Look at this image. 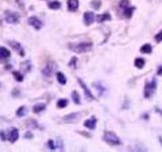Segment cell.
<instances>
[{"label": "cell", "mask_w": 162, "mask_h": 152, "mask_svg": "<svg viewBox=\"0 0 162 152\" xmlns=\"http://www.w3.org/2000/svg\"><path fill=\"white\" fill-rule=\"evenodd\" d=\"M140 52H141V53H144V54H150L151 52H152V47H151V45L146 44L141 47Z\"/></svg>", "instance_id": "21"}, {"label": "cell", "mask_w": 162, "mask_h": 152, "mask_svg": "<svg viewBox=\"0 0 162 152\" xmlns=\"http://www.w3.org/2000/svg\"><path fill=\"white\" fill-rule=\"evenodd\" d=\"M157 75H161L162 76V66H159L157 69Z\"/></svg>", "instance_id": "33"}, {"label": "cell", "mask_w": 162, "mask_h": 152, "mask_svg": "<svg viewBox=\"0 0 162 152\" xmlns=\"http://www.w3.org/2000/svg\"><path fill=\"white\" fill-rule=\"evenodd\" d=\"M159 141H160V143L162 144V138H161V137H159Z\"/></svg>", "instance_id": "35"}, {"label": "cell", "mask_w": 162, "mask_h": 152, "mask_svg": "<svg viewBox=\"0 0 162 152\" xmlns=\"http://www.w3.org/2000/svg\"><path fill=\"white\" fill-rule=\"evenodd\" d=\"M48 146H49V148H50V149H52V150H55L56 148H57V146L55 145V143H54L53 140H49Z\"/></svg>", "instance_id": "30"}, {"label": "cell", "mask_w": 162, "mask_h": 152, "mask_svg": "<svg viewBox=\"0 0 162 152\" xmlns=\"http://www.w3.org/2000/svg\"><path fill=\"white\" fill-rule=\"evenodd\" d=\"M26 113H28V108H26L24 106H21L20 108H18V110L16 111V116L19 118L24 117V116L26 115Z\"/></svg>", "instance_id": "19"}, {"label": "cell", "mask_w": 162, "mask_h": 152, "mask_svg": "<svg viewBox=\"0 0 162 152\" xmlns=\"http://www.w3.org/2000/svg\"><path fill=\"white\" fill-rule=\"evenodd\" d=\"M76 62H77V58L73 57L71 59V61L69 62V66L72 67V68H76Z\"/></svg>", "instance_id": "28"}, {"label": "cell", "mask_w": 162, "mask_h": 152, "mask_svg": "<svg viewBox=\"0 0 162 152\" xmlns=\"http://www.w3.org/2000/svg\"><path fill=\"white\" fill-rule=\"evenodd\" d=\"M78 82H79V84H80L81 87L83 88V91H84V93H85V96L87 97V98L91 99V100L95 99L94 98V95H92V92L90 91V89L87 87V85H86L85 83L83 82V80H82V79H80V78H78Z\"/></svg>", "instance_id": "8"}, {"label": "cell", "mask_w": 162, "mask_h": 152, "mask_svg": "<svg viewBox=\"0 0 162 152\" xmlns=\"http://www.w3.org/2000/svg\"><path fill=\"white\" fill-rule=\"evenodd\" d=\"M18 137H19V133H18V130L16 129V128H10V129L8 130L7 139L11 143H14L15 141L18 140Z\"/></svg>", "instance_id": "6"}, {"label": "cell", "mask_w": 162, "mask_h": 152, "mask_svg": "<svg viewBox=\"0 0 162 152\" xmlns=\"http://www.w3.org/2000/svg\"><path fill=\"white\" fill-rule=\"evenodd\" d=\"M67 6L70 11H76L77 8L79 7V1L78 0H68Z\"/></svg>", "instance_id": "13"}, {"label": "cell", "mask_w": 162, "mask_h": 152, "mask_svg": "<svg viewBox=\"0 0 162 152\" xmlns=\"http://www.w3.org/2000/svg\"><path fill=\"white\" fill-rule=\"evenodd\" d=\"M28 23L32 25V28H35L36 30H41L43 26V22L40 20V19H38L37 16H30L28 19Z\"/></svg>", "instance_id": "7"}, {"label": "cell", "mask_w": 162, "mask_h": 152, "mask_svg": "<svg viewBox=\"0 0 162 152\" xmlns=\"http://www.w3.org/2000/svg\"><path fill=\"white\" fill-rule=\"evenodd\" d=\"M94 13L91 11H87L83 14V20L86 25H90L94 21Z\"/></svg>", "instance_id": "10"}, {"label": "cell", "mask_w": 162, "mask_h": 152, "mask_svg": "<svg viewBox=\"0 0 162 152\" xmlns=\"http://www.w3.org/2000/svg\"><path fill=\"white\" fill-rule=\"evenodd\" d=\"M46 110V104H43V102H40V104H37L34 106L32 108V112L36 114H39L41 112L45 111Z\"/></svg>", "instance_id": "16"}, {"label": "cell", "mask_w": 162, "mask_h": 152, "mask_svg": "<svg viewBox=\"0 0 162 152\" xmlns=\"http://www.w3.org/2000/svg\"><path fill=\"white\" fill-rule=\"evenodd\" d=\"M56 69H57V64L54 61H49L46 64V66L43 68L42 73L44 74L46 77H50L55 73Z\"/></svg>", "instance_id": "4"}, {"label": "cell", "mask_w": 162, "mask_h": 152, "mask_svg": "<svg viewBox=\"0 0 162 152\" xmlns=\"http://www.w3.org/2000/svg\"><path fill=\"white\" fill-rule=\"evenodd\" d=\"M57 80H58V82L60 83V84H62V85L66 84V82H67V78L65 77V75L62 72H58V73H57Z\"/></svg>", "instance_id": "20"}, {"label": "cell", "mask_w": 162, "mask_h": 152, "mask_svg": "<svg viewBox=\"0 0 162 152\" xmlns=\"http://www.w3.org/2000/svg\"><path fill=\"white\" fill-rule=\"evenodd\" d=\"M129 5H130L129 0H122L120 2V6L122 7V8H126V7H128Z\"/></svg>", "instance_id": "29"}, {"label": "cell", "mask_w": 162, "mask_h": 152, "mask_svg": "<svg viewBox=\"0 0 162 152\" xmlns=\"http://www.w3.org/2000/svg\"><path fill=\"white\" fill-rule=\"evenodd\" d=\"M10 56H11V53H10V51L8 49L0 46V61L7 60Z\"/></svg>", "instance_id": "12"}, {"label": "cell", "mask_w": 162, "mask_h": 152, "mask_svg": "<svg viewBox=\"0 0 162 152\" xmlns=\"http://www.w3.org/2000/svg\"><path fill=\"white\" fill-rule=\"evenodd\" d=\"M96 118L95 117H91L90 119H88L84 122V127H86L87 129L89 130H94L95 127H96Z\"/></svg>", "instance_id": "11"}, {"label": "cell", "mask_w": 162, "mask_h": 152, "mask_svg": "<svg viewBox=\"0 0 162 152\" xmlns=\"http://www.w3.org/2000/svg\"><path fill=\"white\" fill-rule=\"evenodd\" d=\"M12 75H13L14 79H15L16 81H18V82H21V81H23V75L20 73V72L13 71V72H12Z\"/></svg>", "instance_id": "24"}, {"label": "cell", "mask_w": 162, "mask_h": 152, "mask_svg": "<svg viewBox=\"0 0 162 152\" xmlns=\"http://www.w3.org/2000/svg\"><path fill=\"white\" fill-rule=\"evenodd\" d=\"M94 86L97 88V90H98V92H99V95H102V92H103V90H104V88H103V86H102V84H100V83H95Z\"/></svg>", "instance_id": "27"}, {"label": "cell", "mask_w": 162, "mask_h": 152, "mask_svg": "<svg viewBox=\"0 0 162 152\" xmlns=\"http://www.w3.org/2000/svg\"><path fill=\"white\" fill-rule=\"evenodd\" d=\"M111 16L109 12H105V13L99 14V15L96 16L97 22H99V23L104 22V21H107V20H111Z\"/></svg>", "instance_id": "15"}, {"label": "cell", "mask_w": 162, "mask_h": 152, "mask_svg": "<svg viewBox=\"0 0 162 152\" xmlns=\"http://www.w3.org/2000/svg\"><path fill=\"white\" fill-rule=\"evenodd\" d=\"M4 19L7 23L9 24H14V23L19 22V19H20V15H19L17 12H13V11H6L5 12V16Z\"/></svg>", "instance_id": "5"}, {"label": "cell", "mask_w": 162, "mask_h": 152, "mask_svg": "<svg viewBox=\"0 0 162 152\" xmlns=\"http://www.w3.org/2000/svg\"><path fill=\"white\" fill-rule=\"evenodd\" d=\"M8 44H9L10 46H11V48L13 49V50H15L20 56H24V50H23V48L21 47V45L19 44V43L14 42V41H9Z\"/></svg>", "instance_id": "9"}, {"label": "cell", "mask_w": 162, "mask_h": 152, "mask_svg": "<svg viewBox=\"0 0 162 152\" xmlns=\"http://www.w3.org/2000/svg\"><path fill=\"white\" fill-rule=\"evenodd\" d=\"M69 49L78 54L86 53V52H89L92 49V43H90V42H81L78 44H69Z\"/></svg>", "instance_id": "1"}, {"label": "cell", "mask_w": 162, "mask_h": 152, "mask_svg": "<svg viewBox=\"0 0 162 152\" xmlns=\"http://www.w3.org/2000/svg\"><path fill=\"white\" fill-rule=\"evenodd\" d=\"M156 87H157V82H156L155 78H153L152 81H147L146 82L145 88H144V95H145L146 98H150L154 95Z\"/></svg>", "instance_id": "3"}, {"label": "cell", "mask_w": 162, "mask_h": 152, "mask_svg": "<svg viewBox=\"0 0 162 152\" xmlns=\"http://www.w3.org/2000/svg\"><path fill=\"white\" fill-rule=\"evenodd\" d=\"M48 7L53 10H57L61 7V2L58 0H54V1H50L48 2Z\"/></svg>", "instance_id": "17"}, {"label": "cell", "mask_w": 162, "mask_h": 152, "mask_svg": "<svg viewBox=\"0 0 162 152\" xmlns=\"http://www.w3.org/2000/svg\"><path fill=\"white\" fill-rule=\"evenodd\" d=\"M67 104H68V100L66 98H61V99H59V100L57 101V106H58V108H66V106H67Z\"/></svg>", "instance_id": "23"}, {"label": "cell", "mask_w": 162, "mask_h": 152, "mask_svg": "<svg viewBox=\"0 0 162 152\" xmlns=\"http://www.w3.org/2000/svg\"><path fill=\"white\" fill-rule=\"evenodd\" d=\"M24 137H26V138H32V134H24Z\"/></svg>", "instance_id": "34"}, {"label": "cell", "mask_w": 162, "mask_h": 152, "mask_svg": "<svg viewBox=\"0 0 162 152\" xmlns=\"http://www.w3.org/2000/svg\"><path fill=\"white\" fill-rule=\"evenodd\" d=\"M144 65H145V60L142 59V58H137L136 60H135V66H136L137 68L141 69V68L144 67Z\"/></svg>", "instance_id": "22"}, {"label": "cell", "mask_w": 162, "mask_h": 152, "mask_svg": "<svg viewBox=\"0 0 162 152\" xmlns=\"http://www.w3.org/2000/svg\"><path fill=\"white\" fill-rule=\"evenodd\" d=\"M134 10H135V7H129V6L126 7V8H124V15H125L127 19H131Z\"/></svg>", "instance_id": "18"}, {"label": "cell", "mask_w": 162, "mask_h": 152, "mask_svg": "<svg viewBox=\"0 0 162 152\" xmlns=\"http://www.w3.org/2000/svg\"><path fill=\"white\" fill-rule=\"evenodd\" d=\"M71 96H72V99H73V101H74L75 104H80L81 101H80V96H79L78 92H77V91H73V92H72Z\"/></svg>", "instance_id": "25"}, {"label": "cell", "mask_w": 162, "mask_h": 152, "mask_svg": "<svg viewBox=\"0 0 162 152\" xmlns=\"http://www.w3.org/2000/svg\"><path fill=\"white\" fill-rule=\"evenodd\" d=\"M90 5L94 8V9H98L100 7V5H101V2H100L99 0H93L92 2L90 3Z\"/></svg>", "instance_id": "26"}, {"label": "cell", "mask_w": 162, "mask_h": 152, "mask_svg": "<svg viewBox=\"0 0 162 152\" xmlns=\"http://www.w3.org/2000/svg\"><path fill=\"white\" fill-rule=\"evenodd\" d=\"M80 117V114L79 113H73V114H70V115H67L64 117V121L66 122H69V123H73L75 121H77Z\"/></svg>", "instance_id": "14"}, {"label": "cell", "mask_w": 162, "mask_h": 152, "mask_svg": "<svg viewBox=\"0 0 162 152\" xmlns=\"http://www.w3.org/2000/svg\"><path fill=\"white\" fill-rule=\"evenodd\" d=\"M103 140L111 146H119L122 144V141L120 140V138L113 132H109V131L104 132Z\"/></svg>", "instance_id": "2"}, {"label": "cell", "mask_w": 162, "mask_h": 152, "mask_svg": "<svg viewBox=\"0 0 162 152\" xmlns=\"http://www.w3.org/2000/svg\"><path fill=\"white\" fill-rule=\"evenodd\" d=\"M155 41L157 42V43H160V42H162V32H159L157 35L155 36Z\"/></svg>", "instance_id": "31"}, {"label": "cell", "mask_w": 162, "mask_h": 152, "mask_svg": "<svg viewBox=\"0 0 162 152\" xmlns=\"http://www.w3.org/2000/svg\"><path fill=\"white\" fill-rule=\"evenodd\" d=\"M0 138L2 141H5L6 140V135H5L4 131H0Z\"/></svg>", "instance_id": "32"}]
</instances>
